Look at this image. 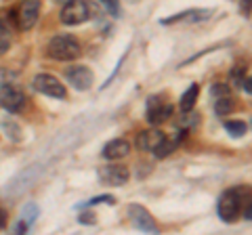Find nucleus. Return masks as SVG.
<instances>
[{
    "label": "nucleus",
    "instance_id": "obj_14",
    "mask_svg": "<svg viewBox=\"0 0 252 235\" xmlns=\"http://www.w3.org/2000/svg\"><path fill=\"white\" fill-rule=\"evenodd\" d=\"M198 95H200V86L198 84H191L183 92V97H181V101H179V109H181V112H183V114L191 112L193 105H195V101H198Z\"/></svg>",
    "mask_w": 252,
    "mask_h": 235
},
{
    "label": "nucleus",
    "instance_id": "obj_5",
    "mask_svg": "<svg viewBox=\"0 0 252 235\" xmlns=\"http://www.w3.org/2000/svg\"><path fill=\"white\" fill-rule=\"evenodd\" d=\"M34 88L40 92V95H46L51 99H67V90L63 82H59V78H55L53 74H38L34 78Z\"/></svg>",
    "mask_w": 252,
    "mask_h": 235
},
{
    "label": "nucleus",
    "instance_id": "obj_6",
    "mask_svg": "<svg viewBox=\"0 0 252 235\" xmlns=\"http://www.w3.org/2000/svg\"><path fill=\"white\" fill-rule=\"evenodd\" d=\"M145 114H147V122L152 124V126H160L162 122H166L172 116V105L164 103L162 97L152 95L145 103Z\"/></svg>",
    "mask_w": 252,
    "mask_h": 235
},
{
    "label": "nucleus",
    "instance_id": "obj_9",
    "mask_svg": "<svg viewBox=\"0 0 252 235\" xmlns=\"http://www.w3.org/2000/svg\"><path fill=\"white\" fill-rule=\"evenodd\" d=\"M0 105H2L9 114H17L26 105V95L13 84H4L0 88Z\"/></svg>",
    "mask_w": 252,
    "mask_h": 235
},
{
    "label": "nucleus",
    "instance_id": "obj_22",
    "mask_svg": "<svg viewBox=\"0 0 252 235\" xmlns=\"http://www.w3.org/2000/svg\"><path fill=\"white\" fill-rule=\"evenodd\" d=\"M99 2L103 4L105 9L109 11V15H114V17H116L118 13H120V6H118V0H99Z\"/></svg>",
    "mask_w": 252,
    "mask_h": 235
},
{
    "label": "nucleus",
    "instance_id": "obj_25",
    "mask_svg": "<svg viewBox=\"0 0 252 235\" xmlns=\"http://www.w3.org/2000/svg\"><path fill=\"white\" fill-rule=\"evenodd\" d=\"M242 13L244 17H250V0H242Z\"/></svg>",
    "mask_w": 252,
    "mask_h": 235
},
{
    "label": "nucleus",
    "instance_id": "obj_2",
    "mask_svg": "<svg viewBox=\"0 0 252 235\" xmlns=\"http://www.w3.org/2000/svg\"><path fill=\"white\" fill-rule=\"evenodd\" d=\"M46 53L55 61H76L82 55V46L74 36L59 34L51 38L49 46H46Z\"/></svg>",
    "mask_w": 252,
    "mask_h": 235
},
{
    "label": "nucleus",
    "instance_id": "obj_26",
    "mask_svg": "<svg viewBox=\"0 0 252 235\" xmlns=\"http://www.w3.org/2000/svg\"><path fill=\"white\" fill-rule=\"evenodd\" d=\"M4 225H6V212L0 208V229H4Z\"/></svg>",
    "mask_w": 252,
    "mask_h": 235
},
{
    "label": "nucleus",
    "instance_id": "obj_3",
    "mask_svg": "<svg viewBox=\"0 0 252 235\" xmlns=\"http://www.w3.org/2000/svg\"><path fill=\"white\" fill-rule=\"evenodd\" d=\"M15 19V28L21 29V32H28L36 26L38 15H40V0H23L19 4V9L11 13Z\"/></svg>",
    "mask_w": 252,
    "mask_h": 235
},
{
    "label": "nucleus",
    "instance_id": "obj_19",
    "mask_svg": "<svg viewBox=\"0 0 252 235\" xmlns=\"http://www.w3.org/2000/svg\"><path fill=\"white\" fill-rule=\"evenodd\" d=\"M2 126H4L6 130H11V132H6V137H9L11 141H15V143H19V141L23 139V135H21V128H19L15 122H11V120L6 122V120H4V122H2Z\"/></svg>",
    "mask_w": 252,
    "mask_h": 235
},
{
    "label": "nucleus",
    "instance_id": "obj_21",
    "mask_svg": "<svg viewBox=\"0 0 252 235\" xmlns=\"http://www.w3.org/2000/svg\"><path fill=\"white\" fill-rule=\"evenodd\" d=\"M9 46H11L9 32H6V29H0V55H4L6 51H9Z\"/></svg>",
    "mask_w": 252,
    "mask_h": 235
},
{
    "label": "nucleus",
    "instance_id": "obj_11",
    "mask_svg": "<svg viewBox=\"0 0 252 235\" xmlns=\"http://www.w3.org/2000/svg\"><path fill=\"white\" fill-rule=\"evenodd\" d=\"M164 139H166V135H164L162 130H156V128L143 130V132H139V137H137V149L139 151H154Z\"/></svg>",
    "mask_w": 252,
    "mask_h": 235
},
{
    "label": "nucleus",
    "instance_id": "obj_16",
    "mask_svg": "<svg viewBox=\"0 0 252 235\" xmlns=\"http://www.w3.org/2000/svg\"><path fill=\"white\" fill-rule=\"evenodd\" d=\"M244 65H238V67H233V72H231V78H233V82L235 86H240V88L246 90V95H250L252 88H250V76H244Z\"/></svg>",
    "mask_w": 252,
    "mask_h": 235
},
{
    "label": "nucleus",
    "instance_id": "obj_4",
    "mask_svg": "<svg viewBox=\"0 0 252 235\" xmlns=\"http://www.w3.org/2000/svg\"><path fill=\"white\" fill-rule=\"evenodd\" d=\"M91 6L84 0H69L61 9V23L63 26H80V23L91 19Z\"/></svg>",
    "mask_w": 252,
    "mask_h": 235
},
{
    "label": "nucleus",
    "instance_id": "obj_13",
    "mask_svg": "<svg viewBox=\"0 0 252 235\" xmlns=\"http://www.w3.org/2000/svg\"><path fill=\"white\" fill-rule=\"evenodd\" d=\"M212 11L208 9H189V11H183L179 15H172L168 19H162L164 26H170V23H181V21H206L210 19Z\"/></svg>",
    "mask_w": 252,
    "mask_h": 235
},
{
    "label": "nucleus",
    "instance_id": "obj_12",
    "mask_svg": "<svg viewBox=\"0 0 252 235\" xmlns=\"http://www.w3.org/2000/svg\"><path fill=\"white\" fill-rule=\"evenodd\" d=\"M130 153V145L126 139H112L109 143H105L103 147V158L114 162V160H122Z\"/></svg>",
    "mask_w": 252,
    "mask_h": 235
},
{
    "label": "nucleus",
    "instance_id": "obj_24",
    "mask_svg": "<svg viewBox=\"0 0 252 235\" xmlns=\"http://www.w3.org/2000/svg\"><path fill=\"white\" fill-rule=\"evenodd\" d=\"M28 229H30V225H28V223H23V221L13 227V231H15V233H23V231H28Z\"/></svg>",
    "mask_w": 252,
    "mask_h": 235
},
{
    "label": "nucleus",
    "instance_id": "obj_10",
    "mask_svg": "<svg viewBox=\"0 0 252 235\" xmlns=\"http://www.w3.org/2000/svg\"><path fill=\"white\" fill-rule=\"evenodd\" d=\"M65 78L76 90H89L94 82V74L86 65H72L65 72Z\"/></svg>",
    "mask_w": 252,
    "mask_h": 235
},
{
    "label": "nucleus",
    "instance_id": "obj_27",
    "mask_svg": "<svg viewBox=\"0 0 252 235\" xmlns=\"http://www.w3.org/2000/svg\"><path fill=\"white\" fill-rule=\"evenodd\" d=\"M57 2H63V4H65V2H69V0H57Z\"/></svg>",
    "mask_w": 252,
    "mask_h": 235
},
{
    "label": "nucleus",
    "instance_id": "obj_20",
    "mask_svg": "<svg viewBox=\"0 0 252 235\" xmlns=\"http://www.w3.org/2000/svg\"><path fill=\"white\" fill-rule=\"evenodd\" d=\"M97 204H109V206H114V204H116V198H114V195H97V198L89 200L86 204H80V206H78V208H86V206H97Z\"/></svg>",
    "mask_w": 252,
    "mask_h": 235
},
{
    "label": "nucleus",
    "instance_id": "obj_7",
    "mask_svg": "<svg viewBox=\"0 0 252 235\" xmlns=\"http://www.w3.org/2000/svg\"><path fill=\"white\" fill-rule=\"evenodd\" d=\"M128 218L135 229L143 233H158V225L154 221V216L149 214V210L139 206V204H130L128 206Z\"/></svg>",
    "mask_w": 252,
    "mask_h": 235
},
{
    "label": "nucleus",
    "instance_id": "obj_15",
    "mask_svg": "<svg viewBox=\"0 0 252 235\" xmlns=\"http://www.w3.org/2000/svg\"><path fill=\"white\" fill-rule=\"evenodd\" d=\"M233 109H235V101H233V97L229 95V92H227V95H220V97H215V114L219 118L229 116Z\"/></svg>",
    "mask_w": 252,
    "mask_h": 235
},
{
    "label": "nucleus",
    "instance_id": "obj_18",
    "mask_svg": "<svg viewBox=\"0 0 252 235\" xmlns=\"http://www.w3.org/2000/svg\"><path fill=\"white\" fill-rule=\"evenodd\" d=\"M36 216H38V206L36 204H26L23 210H21V221L32 227V223L36 221Z\"/></svg>",
    "mask_w": 252,
    "mask_h": 235
},
{
    "label": "nucleus",
    "instance_id": "obj_8",
    "mask_svg": "<svg viewBox=\"0 0 252 235\" xmlns=\"http://www.w3.org/2000/svg\"><path fill=\"white\" fill-rule=\"evenodd\" d=\"M99 181L107 187H122L128 181V168L120 166V164H107V166L99 168Z\"/></svg>",
    "mask_w": 252,
    "mask_h": 235
},
{
    "label": "nucleus",
    "instance_id": "obj_17",
    "mask_svg": "<svg viewBox=\"0 0 252 235\" xmlns=\"http://www.w3.org/2000/svg\"><path fill=\"white\" fill-rule=\"evenodd\" d=\"M225 128H227V132H229L231 137H244L246 135V130H248L246 122H233V120L225 122Z\"/></svg>",
    "mask_w": 252,
    "mask_h": 235
},
{
    "label": "nucleus",
    "instance_id": "obj_1",
    "mask_svg": "<svg viewBox=\"0 0 252 235\" xmlns=\"http://www.w3.org/2000/svg\"><path fill=\"white\" fill-rule=\"evenodd\" d=\"M250 202V187H233L227 189L219 200V216L225 223H235L242 216L244 204Z\"/></svg>",
    "mask_w": 252,
    "mask_h": 235
},
{
    "label": "nucleus",
    "instance_id": "obj_23",
    "mask_svg": "<svg viewBox=\"0 0 252 235\" xmlns=\"http://www.w3.org/2000/svg\"><path fill=\"white\" fill-rule=\"evenodd\" d=\"M210 92H212V95H215V97L227 95V92H229V86H227V84H215V86H212V88H210Z\"/></svg>",
    "mask_w": 252,
    "mask_h": 235
}]
</instances>
